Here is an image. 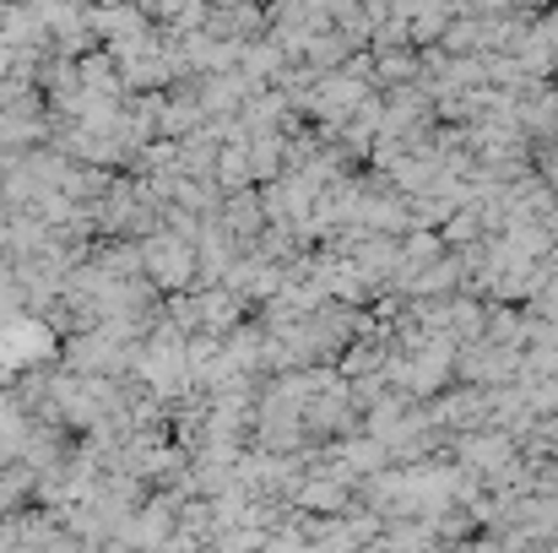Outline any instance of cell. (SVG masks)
<instances>
[{"label":"cell","mask_w":558,"mask_h":553,"mask_svg":"<svg viewBox=\"0 0 558 553\" xmlns=\"http://www.w3.org/2000/svg\"><path fill=\"white\" fill-rule=\"evenodd\" d=\"M125 5H142V0H125Z\"/></svg>","instance_id":"obj_1"}]
</instances>
